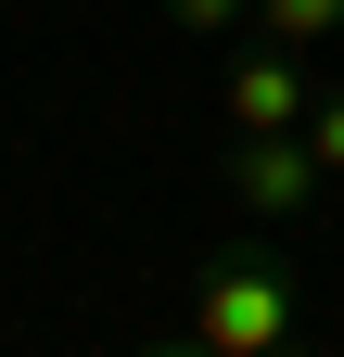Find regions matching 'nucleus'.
Masks as SVG:
<instances>
[{"mask_svg": "<svg viewBox=\"0 0 344 357\" xmlns=\"http://www.w3.org/2000/svg\"><path fill=\"white\" fill-rule=\"evenodd\" d=\"M306 153L344 178V89H319V115H306Z\"/></svg>", "mask_w": 344, "mask_h": 357, "instance_id": "6", "label": "nucleus"}, {"mask_svg": "<svg viewBox=\"0 0 344 357\" xmlns=\"http://www.w3.org/2000/svg\"><path fill=\"white\" fill-rule=\"evenodd\" d=\"M153 13H179V26H191V38H230V26H242V13H255V0H153Z\"/></svg>", "mask_w": 344, "mask_h": 357, "instance_id": "5", "label": "nucleus"}, {"mask_svg": "<svg viewBox=\"0 0 344 357\" xmlns=\"http://www.w3.org/2000/svg\"><path fill=\"white\" fill-rule=\"evenodd\" d=\"M281 357H293V344H281Z\"/></svg>", "mask_w": 344, "mask_h": 357, "instance_id": "8", "label": "nucleus"}, {"mask_svg": "<svg viewBox=\"0 0 344 357\" xmlns=\"http://www.w3.org/2000/svg\"><path fill=\"white\" fill-rule=\"evenodd\" d=\"M127 357H204V344L191 332H153V344H127Z\"/></svg>", "mask_w": 344, "mask_h": 357, "instance_id": "7", "label": "nucleus"}, {"mask_svg": "<svg viewBox=\"0 0 344 357\" xmlns=\"http://www.w3.org/2000/svg\"><path fill=\"white\" fill-rule=\"evenodd\" d=\"M319 192H331V166L306 153V128H242L230 141V204L242 217L293 230V217H319Z\"/></svg>", "mask_w": 344, "mask_h": 357, "instance_id": "2", "label": "nucleus"}, {"mask_svg": "<svg viewBox=\"0 0 344 357\" xmlns=\"http://www.w3.org/2000/svg\"><path fill=\"white\" fill-rule=\"evenodd\" d=\"M230 115H242V128H306V115H319L306 52H293V38H255V52L230 64Z\"/></svg>", "mask_w": 344, "mask_h": 357, "instance_id": "3", "label": "nucleus"}, {"mask_svg": "<svg viewBox=\"0 0 344 357\" xmlns=\"http://www.w3.org/2000/svg\"><path fill=\"white\" fill-rule=\"evenodd\" d=\"M255 26L306 52V38H344V0H255Z\"/></svg>", "mask_w": 344, "mask_h": 357, "instance_id": "4", "label": "nucleus"}, {"mask_svg": "<svg viewBox=\"0 0 344 357\" xmlns=\"http://www.w3.org/2000/svg\"><path fill=\"white\" fill-rule=\"evenodd\" d=\"M204 357H281L293 332H306V281H293L281 255H217L191 281V319H179Z\"/></svg>", "mask_w": 344, "mask_h": 357, "instance_id": "1", "label": "nucleus"}]
</instances>
